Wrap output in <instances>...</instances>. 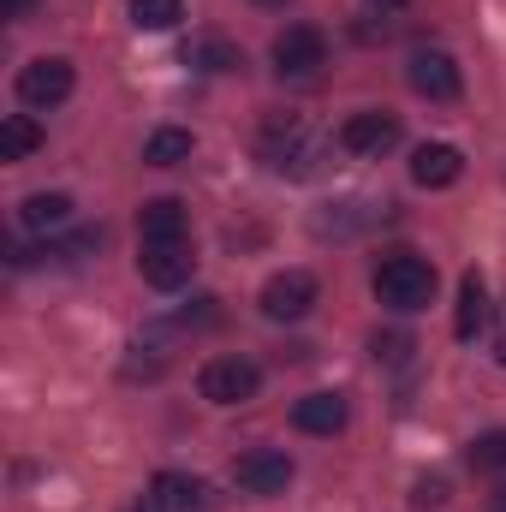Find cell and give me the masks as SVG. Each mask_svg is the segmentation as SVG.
<instances>
[{
	"instance_id": "cell-1",
	"label": "cell",
	"mask_w": 506,
	"mask_h": 512,
	"mask_svg": "<svg viewBox=\"0 0 506 512\" xmlns=\"http://www.w3.org/2000/svg\"><path fill=\"white\" fill-rule=\"evenodd\" d=\"M376 298L387 304V310H399V316H411V310H429V304H435V262H423V256H411V251L381 256V268H376Z\"/></svg>"
},
{
	"instance_id": "cell-2",
	"label": "cell",
	"mask_w": 506,
	"mask_h": 512,
	"mask_svg": "<svg viewBox=\"0 0 506 512\" xmlns=\"http://www.w3.org/2000/svg\"><path fill=\"white\" fill-rule=\"evenodd\" d=\"M72 84H78L72 60L42 54V60H30V66L18 72V102H24V108H36V114H48V108H60V102L72 96Z\"/></svg>"
},
{
	"instance_id": "cell-3",
	"label": "cell",
	"mask_w": 506,
	"mask_h": 512,
	"mask_svg": "<svg viewBox=\"0 0 506 512\" xmlns=\"http://www.w3.org/2000/svg\"><path fill=\"white\" fill-rule=\"evenodd\" d=\"M197 387H203L209 405H245V399H256V387H262V370H256L251 358H209Z\"/></svg>"
},
{
	"instance_id": "cell-4",
	"label": "cell",
	"mask_w": 506,
	"mask_h": 512,
	"mask_svg": "<svg viewBox=\"0 0 506 512\" xmlns=\"http://www.w3.org/2000/svg\"><path fill=\"white\" fill-rule=\"evenodd\" d=\"M316 66H328V36L316 24H286L274 36V72L280 78H310Z\"/></svg>"
},
{
	"instance_id": "cell-5",
	"label": "cell",
	"mask_w": 506,
	"mask_h": 512,
	"mask_svg": "<svg viewBox=\"0 0 506 512\" xmlns=\"http://www.w3.org/2000/svg\"><path fill=\"white\" fill-rule=\"evenodd\" d=\"M310 310H316V274L286 268V274H274V280L262 286V316H268V322H304Z\"/></svg>"
},
{
	"instance_id": "cell-6",
	"label": "cell",
	"mask_w": 506,
	"mask_h": 512,
	"mask_svg": "<svg viewBox=\"0 0 506 512\" xmlns=\"http://www.w3.org/2000/svg\"><path fill=\"white\" fill-rule=\"evenodd\" d=\"M405 78H411V90H417V96H429V102H453V96L465 90L459 60H453V54H441V48H417V54H411V66H405Z\"/></svg>"
},
{
	"instance_id": "cell-7",
	"label": "cell",
	"mask_w": 506,
	"mask_h": 512,
	"mask_svg": "<svg viewBox=\"0 0 506 512\" xmlns=\"http://www.w3.org/2000/svg\"><path fill=\"white\" fill-rule=\"evenodd\" d=\"M233 477H239V489H251V495H286L292 459H286L280 447H251V453L233 459Z\"/></svg>"
},
{
	"instance_id": "cell-8",
	"label": "cell",
	"mask_w": 506,
	"mask_h": 512,
	"mask_svg": "<svg viewBox=\"0 0 506 512\" xmlns=\"http://www.w3.org/2000/svg\"><path fill=\"white\" fill-rule=\"evenodd\" d=\"M191 268H197L191 239H179V245H143V256H137V274H143L155 292H179V286L191 280Z\"/></svg>"
},
{
	"instance_id": "cell-9",
	"label": "cell",
	"mask_w": 506,
	"mask_h": 512,
	"mask_svg": "<svg viewBox=\"0 0 506 512\" xmlns=\"http://www.w3.org/2000/svg\"><path fill=\"white\" fill-rule=\"evenodd\" d=\"M393 143H399V120H393V114H376V108H364V114H352V120L340 126V149H346V155H370V161H376Z\"/></svg>"
},
{
	"instance_id": "cell-10",
	"label": "cell",
	"mask_w": 506,
	"mask_h": 512,
	"mask_svg": "<svg viewBox=\"0 0 506 512\" xmlns=\"http://www.w3.org/2000/svg\"><path fill=\"white\" fill-rule=\"evenodd\" d=\"M137 233H143V245H179V239H191V209L179 197H155L137 209Z\"/></svg>"
},
{
	"instance_id": "cell-11",
	"label": "cell",
	"mask_w": 506,
	"mask_h": 512,
	"mask_svg": "<svg viewBox=\"0 0 506 512\" xmlns=\"http://www.w3.org/2000/svg\"><path fill=\"white\" fill-rule=\"evenodd\" d=\"M411 179H417L423 191H447V185L465 179V155H459L453 143H423V149L411 155Z\"/></svg>"
},
{
	"instance_id": "cell-12",
	"label": "cell",
	"mask_w": 506,
	"mask_h": 512,
	"mask_svg": "<svg viewBox=\"0 0 506 512\" xmlns=\"http://www.w3.org/2000/svg\"><path fill=\"white\" fill-rule=\"evenodd\" d=\"M346 417H352L346 393H304V399L292 405V423H298L304 435H340Z\"/></svg>"
},
{
	"instance_id": "cell-13",
	"label": "cell",
	"mask_w": 506,
	"mask_h": 512,
	"mask_svg": "<svg viewBox=\"0 0 506 512\" xmlns=\"http://www.w3.org/2000/svg\"><path fill=\"white\" fill-rule=\"evenodd\" d=\"M262 161L280 167V173H304V167L316 161V143L286 120V126H268V137H262Z\"/></svg>"
},
{
	"instance_id": "cell-14",
	"label": "cell",
	"mask_w": 506,
	"mask_h": 512,
	"mask_svg": "<svg viewBox=\"0 0 506 512\" xmlns=\"http://www.w3.org/2000/svg\"><path fill=\"white\" fill-rule=\"evenodd\" d=\"M149 501L161 512H203L209 507V483L203 477H185V471H161L149 483Z\"/></svg>"
},
{
	"instance_id": "cell-15",
	"label": "cell",
	"mask_w": 506,
	"mask_h": 512,
	"mask_svg": "<svg viewBox=\"0 0 506 512\" xmlns=\"http://www.w3.org/2000/svg\"><path fill=\"white\" fill-rule=\"evenodd\" d=\"M483 322H489V286H483V274L471 268V274L459 280V316H453V334H459V340H477Z\"/></svg>"
},
{
	"instance_id": "cell-16",
	"label": "cell",
	"mask_w": 506,
	"mask_h": 512,
	"mask_svg": "<svg viewBox=\"0 0 506 512\" xmlns=\"http://www.w3.org/2000/svg\"><path fill=\"white\" fill-rule=\"evenodd\" d=\"M24 227L30 233H54V227H66L72 221V197L66 191H36V197H24Z\"/></svg>"
},
{
	"instance_id": "cell-17",
	"label": "cell",
	"mask_w": 506,
	"mask_h": 512,
	"mask_svg": "<svg viewBox=\"0 0 506 512\" xmlns=\"http://www.w3.org/2000/svg\"><path fill=\"white\" fill-rule=\"evenodd\" d=\"M36 149H42V126L30 114H6L0 120V161H24Z\"/></svg>"
},
{
	"instance_id": "cell-18",
	"label": "cell",
	"mask_w": 506,
	"mask_h": 512,
	"mask_svg": "<svg viewBox=\"0 0 506 512\" xmlns=\"http://www.w3.org/2000/svg\"><path fill=\"white\" fill-rule=\"evenodd\" d=\"M191 131H179V126H161V131H149V143H143V161L149 167H179V161H191Z\"/></svg>"
},
{
	"instance_id": "cell-19",
	"label": "cell",
	"mask_w": 506,
	"mask_h": 512,
	"mask_svg": "<svg viewBox=\"0 0 506 512\" xmlns=\"http://www.w3.org/2000/svg\"><path fill=\"white\" fill-rule=\"evenodd\" d=\"M185 66H197V72H239L245 54H239L233 42H221V36H203V42L185 48Z\"/></svg>"
},
{
	"instance_id": "cell-20",
	"label": "cell",
	"mask_w": 506,
	"mask_h": 512,
	"mask_svg": "<svg viewBox=\"0 0 506 512\" xmlns=\"http://www.w3.org/2000/svg\"><path fill=\"white\" fill-rule=\"evenodd\" d=\"M185 18V0H131V24L137 30H173Z\"/></svg>"
},
{
	"instance_id": "cell-21",
	"label": "cell",
	"mask_w": 506,
	"mask_h": 512,
	"mask_svg": "<svg viewBox=\"0 0 506 512\" xmlns=\"http://www.w3.org/2000/svg\"><path fill=\"white\" fill-rule=\"evenodd\" d=\"M465 459H471V471H506V429L477 435V441L465 447Z\"/></svg>"
},
{
	"instance_id": "cell-22",
	"label": "cell",
	"mask_w": 506,
	"mask_h": 512,
	"mask_svg": "<svg viewBox=\"0 0 506 512\" xmlns=\"http://www.w3.org/2000/svg\"><path fill=\"white\" fill-rule=\"evenodd\" d=\"M405 352H411V340H405V334H376V358H387V364H399Z\"/></svg>"
},
{
	"instance_id": "cell-23",
	"label": "cell",
	"mask_w": 506,
	"mask_h": 512,
	"mask_svg": "<svg viewBox=\"0 0 506 512\" xmlns=\"http://www.w3.org/2000/svg\"><path fill=\"white\" fill-rule=\"evenodd\" d=\"M411 501H417V507H441V501H447V483H441V477H423Z\"/></svg>"
},
{
	"instance_id": "cell-24",
	"label": "cell",
	"mask_w": 506,
	"mask_h": 512,
	"mask_svg": "<svg viewBox=\"0 0 506 512\" xmlns=\"http://www.w3.org/2000/svg\"><path fill=\"white\" fill-rule=\"evenodd\" d=\"M30 6H36V0H0V12H6V18H24Z\"/></svg>"
},
{
	"instance_id": "cell-25",
	"label": "cell",
	"mask_w": 506,
	"mask_h": 512,
	"mask_svg": "<svg viewBox=\"0 0 506 512\" xmlns=\"http://www.w3.org/2000/svg\"><path fill=\"white\" fill-rule=\"evenodd\" d=\"M370 6H381V12H393V6H405V0H370Z\"/></svg>"
},
{
	"instance_id": "cell-26",
	"label": "cell",
	"mask_w": 506,
	"mask_h": 512,
	"mask_svg": "<svg viewBox=\"0 0 506 512\" xmlns=\"http://www.w3.org/2000/svg\"><path fill=\"white\" fill-rule=\"evenodd\" d=\"M131 512H161V507H155V501H143V507H131Z\"/></svg>"
},
{
	"instance_id": "cell-27",
	"label": "cell",
	"mask_w": 506,
	"mask_h": 512,
	"mask_svg": "<svg viewBox=\"0 0 506 512\" xmlns=\"http://www.w3.org/2000/svg\"><path fill=\"white\" fill-rule=\"evenodd\" d=\"M256 6H286V0H256Z\"/></svg>"
},
{
	"instance_id": "cell-28",
	"label": "cell",
	"mask_w": 506,
	"mask_h": 512,
	"mask_svg": "<svg viewBox=\"0 0 506 512\" xmlns=\"http://www.w3.org/2000/svg\"><path fill=\"white\" fill-rule=\"evenodd\" d=\"M501 364H506V340H501Z\"/></svg>"
},
{
	"instance_id": "cell-29",
	"label": "cell",
	"mask_w": 506,
	"mask_h": 512,
	"mask_svg": "<svg viewBox=\"0 0 506 512\" xmlns=\"http://www.w3.org/2000/svg\"><path fill=\"white\" fill-rule=\"evenodd\" d=\"M501 512H506V489H501Z\"/></svg>"
}]
</instances>
